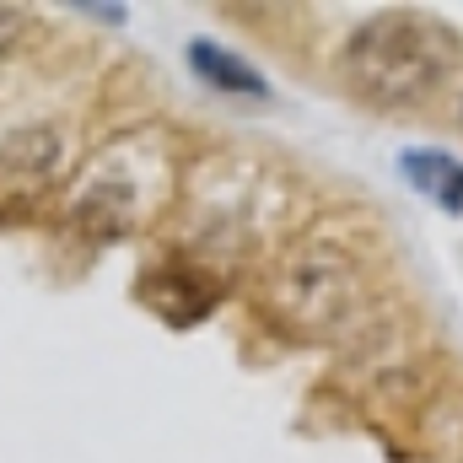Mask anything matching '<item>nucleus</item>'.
<instances>
[{
  "instance_id": "f03ea898",
  "label": "nucleus",
  "mask_w": 463,
  "mask_h": 463,
  "mask_svg": "<svg viewBox=\"0 0 463 463\" xmlns=\"http://www.w3.org/2000/svg\"><path fill=\"white\" fill-rule=\"evenodd\" d=\"M275 291H280V318L318 324V335H340V329H350V313H355L366 286H361V269L350 264V253H340V248H302L280 269Z\"/></svg>"
},
{
  "instance_id": "7ed1b4c3",
  "label": "nucleus",
  "mask_w": 463,
  "mask_h": 463,
  "mask_svg": "<svg viewBox=\"0 0 463 463\" xmlns=\"http://www.w3.org/2000/svg\"><path fill=\"white\" fill-rule=\"evenodd\" d=\"M189 65H194V76L211 81L216 92H232V98H269V81H264L248 60H237L232 49L211 43V38L189 43Z\"/></svg>"
},
{
  "instance_id": "39448f33",
  "label": "nucleus",
  "mask_w": 463,
  "mask_h": 463,
  "mask_svg": "<svg viewBox=\"0 0 463 463\" xmlns=\"http://www.w3.org/2000/svg\"><path fill=\"white\" fill-rule=\"evenodd\" d=\"M22 33H27V11H22V5H0V54H5Z\"/></svg>"
},
{
  "instance_id": "f257e3e1",
  "label": "nucleus",
  "mask_w": 463,
  "mask_h": 463,
  "mask_svg": "<svg viewBox=\"0 0 463 463\" xmlns=\"http://www.w3.org/2000/svg\"><path fill=\"white\" fill-rule=\"evenodd\" d=\"M463 60V43L420 11H383L361 22L340 49L345 87L372 109H410L426 103Z\"/></svg>"
},
{
  "instance_id": "20e7f679",
  "label": "nucleus",
  "mask_w": 463,
  "mask_h": 463,
  "mask_svg": "<svg viewBox=\"0 0 463 463\" xmlns=\"http://www.w3.org/2000/svg\"><path fill=\"white\" fill-rule=\"evenodd\" d=\"M404 178L420 189V194H431L442 211H463V162L458 156H448V151H404Z\"/></svg>"
}]
</instances>
